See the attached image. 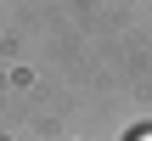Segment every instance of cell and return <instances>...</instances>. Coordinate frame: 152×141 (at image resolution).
I'll return each mask as SVG.
<instances>
[{"mask_svg": "<svg viewBox=\"0 0 152 141\" xmlns=\"http://www.w3.org/2000/svg\"><path fill=\"white\" fill-rule=\"evenodd\" d=\"M130 141H152V130H135V136H130Z\"/></svg>", "mask_w": 152, "mask_h": 141, "instance_id": "obj_1", "label": "cell"}]
</instances>
